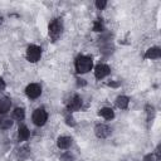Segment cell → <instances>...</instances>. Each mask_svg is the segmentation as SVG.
<instances>
[{
    "mask_svg": "<svg viewBox=\"0 0 161 161\" xmlns=\"http://www.w3.org/2000/svg\"><path fill=\"white\" fill-rule=\"evenodd\" d=\"M74 68L78 74L88 73L93 68V59L88 55H78L74 62Z\"/></svg>",
    "mask_w": 161,
    "mask_h": 161,
    "instance_id": "cell-1",
    "label": "cell"
},
{
    "mask_svg": "<svg viewBox=\"0 0 161 161\" xmlns=\"http://www.w3.org/2000/svg\"><path fill=\"white\" fill-rule=\"evenodd\" d=\"M62 31H63V21H62V19L57 18V19H54L49 24V26H48V34H49V36L53 40H57L60 36Z\"/></svg>",
    "mask_w": 161,
    "mask_h": 161,
    "instance_id": "cell-2",
    "label": "cell"
},
{
    "mask_svg": "<svg viewBox=\"0 0 161 161\" xmlns=\"http://www.w3.org/2000/svg\"><path fill=\"white\" fill-rule=\"evenodd\" d=\"M31 119H33V123L38 127H42L45 125L47 119H48V113L44 108H36L34 112H33V116H31Z\"/></svg>",
    "mask_w": 161,
    "mask_h": 161,
    "instance_id": "cell-3",
    "label": "cell"
},
{
    "mask_svg": "<svg viewBox=\"0 0 161 161\" xmlns=\"http://www.w3.org/2000/svg\"><path fill=\"white\" fill-rule=\"evenodd\" d=\"M42 57V48L38 47V45H29L26 48V59L30 62V63H36Z\"/></svg>",
    "mask_w": 161,
    "mask_h": 161,
    "instance_id": "cell-4",
    "label": "cell"
},
{
    "mask_svg": "<svg viewBox=\"0 0 161 161\" xmlns=\"http://www.w3.org/2000/svg\"><path fill=\"white\" fill-rule=\"evenodd\" d=\"M25 94L30 99H36L42 94V87H40V84H38V83H30V84H28L26 88H25Z\"/></svg>",
    "mask_w": 161,
    "mask_h": 161,
    "instance_id": "cell-5",
    "label": "cell"
},
{
    "mask_svg": "<svg viewBox=\"0 0 161 161\" xmlns=\"http://www.w3.org/2000/svg\"><path fill=\"white\" fill-rule=\"evenodd\" d=\"M94 135L98 138H107L111 135V128L104 123H98L94 127Z\"/></svg>",
    "mask_w": 161,
    "mask_h": 161,
    "instance_id": "cell-6",
    "label": "cell"
},
{
    "mask_svg": "<svg viewBox=\"0 0 161 161\" xmlns=\"http://www.w3.org/2000/svg\"><path fill=\"white\" fill-rule=\"evenodd\" d=\"M80 107H82V98L79 96H77V94L70 97V99L67 103V108H68L69 112L78 111V109H80Z\"/></svg>",
    "mask_w": 161,
    "mask_h": 161,
    "instance_id": "cell-7",
    "label": "cell"
},
{
    "mask_svg": "<svg viewBox=\"0 0 161 161\" xmlns=\"http://www.w3.org/2000/svg\"><path fill=\"white\" fill-rule=\"evenodd\" d=\"M109 73H111V69H109V67L107 64H98L94 68V77L97 79H103Z\"/></svg>",
    "mask_w": 161,
    "mask_h": 161,
    "instance_id": "cell-8",
    "label": "cell"
},
{
    "mask_svg": "<svg viewBox=\"0 0 161 161\" xmlns=\"http://www.w3.org/2000/svg\"><path fill=\"white\" fill-rule=\"evenodd\" d=\"M70 145H72V138L68 136H60L57 140V146L60 150H68L70 147Z\"/></svg>",
    "mask_w": 161,
    "mask_h": 161,
    "instance_id": "cell-9",
    "label": "cell"
},
{
    "mask_svg": "<svg viewBox=\"0 0 161 161\" xmlns=\"http://www.w3.org/2000/svg\"><path fill=\"white\" fill-rule=\"evenodd\" d=\"M161 57V49L158 47H151L146 50L145 58L147 59H158Z\"/></svg>",
    "mask_w": 161,
    "mask_h": 161,
    "instance_id": "cell-10",
    "label": "cell"
},
{
    "mask_svg": "<svg viewBox=\"0 0 161 161\" xmlns=\"http://www.w3.org/2000/svg\"><path fill=\"white\" fill-rule=\"evenodd\" d=\"M29 136H30L29 128L26 126H24V125L19 126V128H18V138H19V141H26L29 138Z\"/></svg>",
    "mask_w": 161,
    "mask_h": 161,
    "instance_id": "cell-11",
    "label": "cell"
},
{
    "mask_svg": "<svg viewBox=\"0 0 161 161\" xmlns=\"http://www.w3.org/2000/svg\"><path fill=\"white\" fill-rule=\"evenodd\" d=\"M29 156H30V148H29L28 146H21V147L16 151V158H18L19 161L26 160Z\"/></svg>",
    "mask_w": 161,
    "mask_h": 161,
    "instance_id": "cell-12",
    "label": "cell"
},
{
    "mask_svg": "<svg viewBox=\"0 0 161 161\" xmlns=\"http://www.w3.org/2000/svg\"><path fill=\"white\" fill-rule=\"evenodd\" d=\"M10 107H11V101H10V98H8V97L0 98V113H1V114L8 113L9 109H10Z\"/></svg>",
    "mask_w": 161,
    "mask_h": 161,
    "instance_id": "cell-13",
    "label": "cell"
},
{
    "mask_svg": "<svg viewBox=\"0 0 161 161\" xmlns=\"http://www.w3.org/2000/svg\"><path fill=\"white\" fill-rule=\"evenodd\" d=\"M98 114L101 117H103L104 119H107V121H109V119H112L114 117V112H113V109L111 107H103V108H101L99 112H98Z\"/></svg>",
    "mask_w": 161,
    "mask_h": 161,
    "instance_id": "cell-14",
    "label": "cell"
},
{
    "mask_svg": "<svg viewBox=\"0 0 161 161\" xmlns=\"http://www.w3.org/2000/svg\"><path fill=\"white\" fill-rule=\"evenodd\" d=\"M128 103H130V98L127 96H118L116 98V106L119 109H126L128 107Z\"/></svg>",
    "mask_w": 161,
    "mask_h": 161,
    "instance_id": "cell-15",
    "label": "cell"
},
{
    "mask_svg": "<svg viewBox=\"0 0 161 161\" xmlns=\"http://www.w3.org/2000/svg\"><path fill=\"white\" fill-rule=\"evenodd\" d=\"M13 117H14L15 119H18V121L24 119V117H25V111H24V108L16 107V108L13 111Z\"/></svg>",
    "mask_w": 161,
    "mask_h": 161,
    "instance_id": "cell-16",
    "label": "cell"
},
{
    "mask_svg": "<svg viewBox=\"0 0 161 161\" xmlns=\"http://www.w3.org/2000/svg\"><path fill=\"white\" fill-rule=\"evenodd\" d=\"M93 30L94 31H102L103 30V21H102V19H97L93 23Z\"/></svg>",
    "mask_w": 161,
    "mask_h": 161,
    "instance_id": "cell-17",
    "label": "cell"
},
{
    "mask_svg": "<svg viewBox=\"0 0 161 161\" xmlns=\"http://www.w3.org/2000/svg\"><path fill=\"white\" fill-rule=\"evenodd\" d=\"M11 126H13V121L11 119H1V122H0V127L3 130H8Z\"/></svg>",
    "mask_w": 161,
    "mask_h": 161,
    "instance_id": "cell-18",
    "label": "cell"
},
{
    "mask_svg": "<svg viewBox=\"0 0 161 161\" xmlns=\"http://www.w3.org/2000/svg\"><path fill=\"white\" fill-rule=\"evenodd\" d=\"M73 160H74V156L70 152H65L60 156V161H73Z\"/></svg>",
    "mask_w": 161,
    "mask_h": 161,
    "instance_id": "cell-19",
    "label": "cell"
},
{
    "mask_svg": "<svg viewBox=\"0 0 161 161\" xmlns=\"http://www.w3.org/2000/svg\"><path fill=\"white\" fill-rule=\"evenodd\" d=\"M142 161H158V160L155 156V153H147L146 156H143V160Z\"/></svg>",
    "mask_w": 161,
    "mask_h": 161,
    "instance_id": "cell-20",
    "label": "cell"
},
{
    "mask_svg": "<svg viewBox=\"0 0 161 161\" xmlns=\"http://www.w3.org/2000/svg\"><path fill=\"white\" fill-rule=\"evenodd\" d=\"M106 5H107V1H106V0H97V1H96V6H97V9H99V10L104 9Z\"/></svg>",
    "mask_w": 161,
    "mask_h": 161,
    "instance_id": "cell-21",
    "label": "cell"
},
{
    "mask_svg": "<svg viewBox=\"0 0 161 161\" xmlns=\"http://www.w3.org/2000/svg\"><path fill=\"white\" fill-rule=\"evenodd\" d=\"M65 123H67L68 126H74V125H75V122H74V119H73V117H72L70 114H67V116H65Z\"/></svg>",
    "mask_w": 161,
    "mask_h": 161,
    "instance_id": "cell-22",
    "label": "cell"
},
{
    "mask_svg": "<svg viewBox=\"0 0 161 161\" xmlns=\"http://www.w3.org/2000/svg\"><path fill=\"white\" fill-rule=\"evenodd\" d=\"M5 88V82L3 80V78H0V91H3Z\"/></svg>",
    "mask_w": 161,
    "mask_h": 161,
    "instance_id": "cell-23",
    "label": "cell"
},
{
    "mask_svg": "<svg viewBox=\"0 0 161 161\" xmlns=\"http://www.w3.org/2000/svg\"><path fill=\"white\" fill-rule=\"evenodd\" d=\"M1 23H3V18L0 16V24H1Z\"/></svg>",
    "mask_w": 161,
    "mask_h": 161,
    "instance_id": "cell-24",
    "label": "cell"
},
{
    "mask_svg": "<svg viewBox=\"0 0 161 161\" xmlns=\"http://www.w3.org/2000/svg\"><path fill=\"white\" fill-rule=\"evenodd\" d=\"M0 122H1V119H0Z\"/></svg>",
    "mask_w": 161,
    "mask_h": 161,
    "instance_id": "cell-25",
    "label": "cell"
}]
</instances>
